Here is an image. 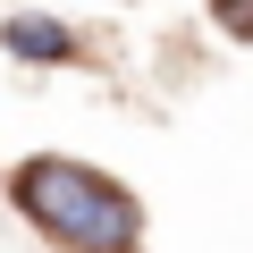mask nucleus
Returning a JSON list of instances; mask_svg holds the SVG:
<instances>
[{
    "mask_svg": "<svg viewBox=\"0 0 253 253\" xmlns=\"http://www.w3.org/2000/svg\"><path fill=\"white\" fill-rule=\"evenodd\" d=\"M17 211L51 228L68 253H126L135 245V194H118L110 177L76 161H26L17 169Z\"/></svg>",
    "mask_w": 253,
    "mask_h": 253,
    "instance_id": "1",
    "label": "nucleus"
},
{
    "mask_svg": "<svg viewBox=\"0 0 253 253\" xmlns=\"http://www.w3.org/2000/svg\"><path fill=\"white\" fill-rule=\"evenodd\" d=\"M9 51H17V59H68L76 42H68V26H51V17H17V26H9Z\"/></svg>",
    "mask_w": 253,
    "mask_h": 253,
    "instance_id": "2",
    "label": "nucleus"
},
{
    "mask_svg": "<svg viewBox=\"0 0 253 253\" xmlns=\"http://www.w3.org/2000/svg\"><path fill=\"white\" fill-rule=\"evenodd\" d=\"M211 17H219L228 34H253V0H211Z\"/></svg>",
    "mask_w": 253,
    "mask_h": 253,
    "instance_id": "3",
    "label": "nucleus"
}]
</instances>
